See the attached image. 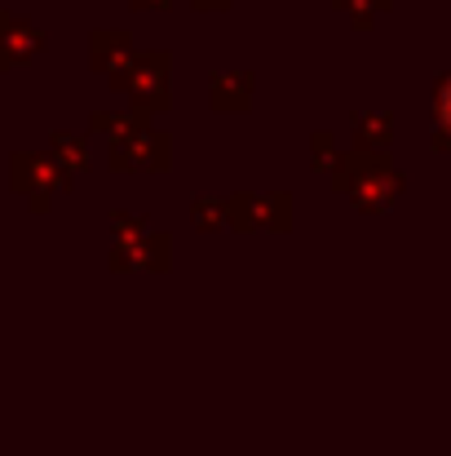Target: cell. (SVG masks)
<instances>
[{"mask_svg": "<svg viewBox=\"0 0 451 456\" xmlns=\"http://www.w3.org/2000/svg\"><path fill=\"white\" fill-rule=\"evenodd\" d=\"M439 107H443V120H447V125H451V85H447V89H443V102H439Z\"/></svg>", "mask_w": 451, "mask_h": 456, "instance_id": "obj_1", "label": "cell"}]
</instances>
